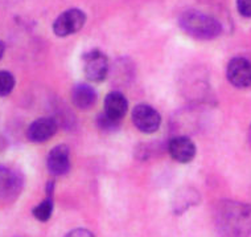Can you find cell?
<instances>
[{"mask_svg": "<svg viewBox=\"0 0 251 237\" xmlns=\"http://www.w3.org/2000/svg\"><path fill=\"white\" fill-rule=\"evenodd\" d=\"M214 224L220 237H249L251 235V204L224 200L214 211Z\"/></svg>", "mask_w": 251, "mask_h": 237, "instance_id": "obj_1", "label": "cell"}, {"mask_svg": "<svg viewBox=\"0 0 251 237\" xmlns=\"http://www.w3.org/2000/svg\"><path fill=\"white\" fill-rule=\"evenodd\" d=\"M178 24L186 35L197 40H213L222 33L221 23L196 9L182 12Z\"/></svg>", "mask_w": 251, "mask_h": 237, "instance_id": "obj_2", "label": "cell"}, {"mask_svg": "<svg viewBox=\"0 0 251 237\" xmlns=\"http://www.w3.org/2000/svg\"><path fill=\"white\" fill-rule=\"evenodd\" d=\"M86 22V15L78 8L68 9L62 12L53 23V32L58 37H66L81 30Z\"/></svg>", "mask_w": 251, "mask_h": 237, "instance_id": "obj_3", "label": "cell"}, {"mask_svg": "<svg viewBox=\"0 0 251 237\" xmlns=\"http://www.w3.org/2000/svg\"><path fill=\"white\" fill-rule=\"evenodd\" d=\"M83 73L91 82H102L107 77V57L98 49H93L83 56Z\"/></svg>", "mask_w": 251, "mask_h": 237, "instance_id": "obj_4", "label": "cell"}, {"mask_svg": "<svg viewBox=\"0 0 251 237\" xmlns=\"http://www.w3.org/2000/svg\"><path fill=\"white\" fill-rule=\"evenodd\" d=\"M226 77L235 88H251V60L246 57H234L226 68Z\"/></svg>", "mask_w": 251, "mask_h": 237, "instance_id": "obj_5", "label": "cell"}, {"mask_svg": "<svg viewBox=\"0 0 251 237\" xmlns=\"http://www.w3.org/2000/svg\"><path fill=\"white\" fill-rule=\"evenodd\" d=\"M132 122L139 131L146 134L155 133L160 127L161 117L156 109L150 105H138L132 110Z\"/></svg>", "mask_w": 251, "mask_h": 237, "instance_id": "obj_6", "label": "cell"}, {"mask_svg": "<svg viewBox=\"0 0 251 237\" xmlns=\"http://www.w3.org/2000/svg\"><path fill=\"white\" fill-rule=\"evenodd\" d=\"M57 131V123L53 118H37L26 130V138L33 143H44L52 138Z\"/></svg>", "mask_w": 251, "mask_h": 237, "instance_id": "obj_7", "label": "cell"}, {"mask_svg": "<svg viewBox=\"0 0 251 237\" xmlns=\"http://www.w3.org/2000/svg\"><path fill=\"white\" fill-rule=\"evenodd\" d=\"M23 188L22 175L12 168L0 166V199H12Z\"/></svg>", "mask_w": 251, "mask_h": 237, "instance_id": "obj_8", "label": "cell"}, {"mask_svg": "<svg viewBox=\"0 0 251 237\" xmlns=\"http://www.w3.org/2000/svg\"><path fill=\"white\" fill-rule=\"evenodd\" d=\"M49 173L54 177H62L70 170V151L65 145H60L50 150L47 159Z\"/></svg>", "mask_w": 251, "mask_h": 237, "instance_id": "obj_9", "label": "cell"}, {"mask_svg": "<svg viewBox=\"0 0 251 237\" xmlns=\"http://www.w3.org/2000/svg\"><path fill=\"white\" fill-rule=\"evenodd\" d=\"M168 152L178 163H189L195 159L196 146L191 139L180 135L169 141Z\"/></svg>", "mask_w": 251, "mask_h": 237, "instance_id": "obj_10", "label": "cell"}, {"mask_svg": "<svg viewBox=\"0 0 251 237\" xmlns=\"http://www.w3.org/2000/svg\"><path fill=\"white\" fill-rule=\"evenodd\" d=\"M128 102L121 91H111L104 99V114L115 121L121 122L127 114Z\"/></svg>", "mask_w": 251, "mask_h": 237, "instance_id": "obj_11", "label": "cell"}, {"mask_svg": "<svg viewBox=\"0 0 251 237\" xmlns=\"http://www.w3.org/2000/svg\"><path fill=\"white\" fill-rule=\"evenodd\" d=\"M73 104L81 110H87L94 106L97 101L96 90L87 84H78L72 90Z\"/></svg>", "mask_w": 251, "mask_h": 237, "instance_id": "obj_12", "label": "cell"}, {"mask_svg": "<svg viewBox=\"0 0 251 237\" xmlns=\"http://www.w3.org/2000/svg\"><path fill=\"white\" fill-rule=\"evenodd\" d=\"M35 219H37L39 221H48L50 219V216L53 213V199L52 195H48V198L43 200V202L37 204L33 211H32Z\"/></svg>", "mask_w": 251, "mask_h": 237, "instance_id": "obj_13", "label": "cell"}, {"mask_svg": "<svg viewBox=\"0 0 251 237\" xmlns=\"http://www.w3.org/2000/svg\"><path fill=\"white\" fill-rule=\"evenodd\" d=\"M15 77L7 70H0V97H7L12 93L15 88Z\"/></svg>", "mask_w": 251, "mask_h": 237, "instance_id": "obj_14", "label": "cell"}, {"mask_svg": "<svg viewBox=\"0 0 251 237\" xmlns=\"http://www.w3.org/2000/svg\"><path fill=\"white\" fill-rule=\"evenodd\" d=\"M97 123H98V126H100V130H103V131H108V133H110V131L117 130L118 127H119V123H121V122L115 121V119L110 118V117H107L103 113V114H100V116L98 117Z\"/></svg>", "mask_w": 251, "mask_h": 237, "instance_id": "obj_15", "label": "cell"}, {"mask_svg": "<svg viewBox=\"0 0 251 237\" xmlns=\"http://www.w3.org/2000/svg\"><path fill=\"white\" fill-rule=\"evenodd\" d=\"M237 9L243 18H251V0H237Z\"/></svg>", "mask_w": 251, "mask_h": 237, "instance_id": "obj_16", "label": "cell"}, {"mask_svg": "<svg viewBox=\"0 0 251 237\" xmlns=\"http://www.w3.org/2000/svg\"><path fill=\"white\" fill-rule=\"evenodd\" d=\"M65 237H94V235L90 231H87V229L78 228L72 231L70 233H68Z\"/></svg>", "mask_w": 251, "mask_h": 237, "instance_id": "obj_17", "label": "cell"}, {"mask_svg": "<svg viewBox=\"0 0 251 237\" xmlns=\"http://www.w3.org/2000/svg\"><path fill=\"white\" fill-rule=\"evenodd\" d=\"M4 51H5L4 43H3V41H0V60H1L3 56H4Z\"/></svg>", "mask_w": 251, "mask_h": 237, "instance_id": "obj_18", "label": "cell"}, {"mask_svg": "<svg viewBox=\"0 0 251 237\" xmlns=\"http://www.w3.org/2000/svg\"><path fill=\"white\" fill-rule=\"evenodd\" d=\"M249 134H250V141H251V126H250V133Z\"/></svg>", "mask_w": 251, "mask_h": 237, "instance_id": "obj_19", "label": "cell"}]
</instances>
